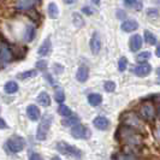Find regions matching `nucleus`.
<instances>
[{
    "label": "nucleus",
    "instance_id": "9b49d317",
    "mask_svg": "<svg viewBox=\"0 0 160 160\" xmlns=\"http://www.w3.org/2000/svg\"><path fill=\"white\" fill-rule=\"evenodd\" d=\"M90 49H92L93 54H98L101 49V40H100V35L98 32H94L90 39Z\"/></svg>",
    "mask_w": 160,
    "mask_h": 160
},
{
    "label": "nucleus",
    "instance_id": "58836bf2",
    "mask_svg": "<svg viewBox=\"0 0 160 160\" xmlns=\"http://www.w3.org/2000/svg\"><path fill=\"white\" fill-rule=\"evenodd\" d=\"M0 122H1V128L2 129H5L6 128V124H5V120L2 119V118H1V119H0Z\"/></svg>",
    "mask_w": 160,
    "mask_h": 160
},
{
    "label": "nucleus",
    "instance_id": "0eeeda50",
    "mask_svg": "<svg viewBox=\"0 0 160 160\" xmlns=\"http://www.w3.org/2000/svg\"><path fill=\"white\" fill-rule=\"evenodd\" d=\"M71 135L75 138H88V136L90 135L89 130L84 125L82 124H76L73 125L71 129Z\"/></svg>",
    "mask_w": 160,
    "mask_h": 160
},
{
    "label": "nucleus",
    "instance_id": "7ed1b4c3",
    "mask_svg": "<svg viewBox=\"0 0 160 160\" xmlns=\"http://www.w3.org/2000/svg\"><path fill=\"white\" fill-rule=\"evenodd\" d=\"M57 149H58V152H60L62 154H64V155L73 157L76 159H81L82 158V152H81L80 149H77L76 147L66 143V142H63V141H60V142L57 143Z\"/></svg>",
    "mask_w": 160,
    "mask_h": 160
},
{
    "label": "nucleus",
    "instance_id": "1a4fd4ad",
    "mask_svg": "<svg viewBox=\"0 0 160 160\" xmlns=\"http://www.w3.org/2000/svg\"><path fill=\"white\" fill-rule=\"evenodd\" d=\"M0 58H1V63H2V66L10 63L12 60V52L10 49V46L6 45V42L4 41L2 45H1V54H0Z\"/></svg>",
    "mask_w": 160,
    "mask_h": 160
},
{
    "label": "nucleus",
    "instance_id": "412c9836",
    "mask_svg": "<svg viewBox=\"0 0 160 160\" xmlns=\"http://www.w3.org/2000/svg\"><path fill=\"white\" fill-rule=\"evenodd\" d=\"M35 36V27L34 25H28L25 32H24V40L25 41H32Z\"/></svg>",
    "mask_w": 160,
    "mask_h": 160
},
{
    "label": "nucleus",
    "instance_id": "9d476101",
    "mask_svg": "<svg viewBox=\"0 0 160 160\" xmlns=\"http://www.w3.org/2000/svg\"><path fill=\"white\" fill-rule=\"evenodd\" d=\"M40 0H17L16 6L19 11H28L32 10Z\"/></svg>",
    "mask_w": 160,
    "mask_h": 160
},
{
    "label": "nucleus",
    "instance_id": "f03ea898",
    "mask_svg": "<svg viewBox=\"0 0 160 160\" xmlns=\"http://www.w3.org/2000/svg\"><path fill=\"white\" fill-rule=\"evenodd\" d=\"M122 122H123V124H125V125H128V127H131V128L136 129V130H142L143 129V123L141 122V119L138 118V116H137L135 112H125L123 114V117H122Z\"/></svg>",
    "mask_w": 160,
    "mask_h": 160
},
{
    "label": "nucleus",
    "instance_id": "f8f14e48",
    "mask_svg": "<svg viewBox=\"0 0 160 160\" xmlns=\"http://www.w3.org/2000/svg\"><path fill=\"white\" fill-rule=\"evenodd\" d=\"M129 46H130V49L131 52H136L140 48L142 47V38L140 35H134L130 38V41H129Z\"/></svg>",
    "mask_w": 160,
    "mask_h": 160
},
{
    "label": "nucleus",
    "instance_id": "c03bdc74",
    "mask_svg": "<svg viewBox=\"0 0 160 160\" xmlns=\"http://www.w3.org/2000/svg\"><path fill=\"white\" fill-rule=\"evenodd\" d=\"M53 160H60V159H58L57 157H54V158H53Z\"/></svg>",
    "mask_w": 160,
    "mask_h": 160
},
{
    "label": "nucleus",
    "instance_id": "473e14b6",
    "mask_svg": "<svg viewBox=\"0 0 160 160\" xmlns=\"http://www.w3.org/2000/svg\"><path fill=\"white\" fill-rule=\"evenodd\" d=\"M36 68L41 70V71H45L46 69H47V62L46 60H39L38 63H36Z\"/></svg>",
    "mask_w": 160,
    "mask_h": 160
},
{
    "label": "nucleus",
    "instance_id": "79ce46f5",
    "mask_svg": "<svg viewBox=\"0 0 160 160\" xmlns=\"http://www.w3.org/2000/svg\"><path fill=\"white\" fill-rule=\"evenodd\" d=\"M92 1H93L94 4H96V5H99V4H100V0H92Z\"/></svg>",
    "mask_w": 160,
    "mask_h": 160
},
{
    "label": "nucleus",
    "instance_id": "aec40b11",
    "mask_svg": "<svg viewBox=\"0 0 160 160\" xmlns=\"http://www.w3.org/2000/svg\"><path fill=\"white\" fill-rule=\"evenodd\" d=\"M4 90H5L8 94H13V93H16L17 90H18V84H17L16 82H13V81H10V82H8V83L5 84Z\"/></svg>",
    "mask_w": 160,
    "mask_h": 160
},
{
    "label": "nucleus",
    "instance_id": "393cba45",
    "mask_svg": "<svg viewBox=\"0 0 160 160\" xmlns=\"http://www.w3.org/2000/svg\"><path fill=\"white\" fill-rule=\"evenodd\" d=\"M58 113L63 117H70L71 116V110L65 105H60L59 108H58Z\"/></svg>",
    "mask_w": 160,
    "mask_h": 160
},
{
    "label": "nucleus",
    "instance_id": "2f4dec72",
    "mask_svg": "<svg viewBox=\"0 0 160 160\" xmlns=\"http://www.w3.org/2000/svg\"><path fill=\"white\" fill-rule=\"evenodd\" d=\"M104 89L106 90V92L111 93V92H113V90L116 89V83L112 82V81H107V82L104 84Z\"/></svg>",
    "mask_w": 160,
    "mask_h": 160
},
{
    "label": "nucleus",
    "instance_id": "37998d69",
    "mask_svg": "<svg viewBox=\"0 0 160 160\" xmlns=\"http://www.w3.org/2000/svg\"><path fill=\"white\" fill-rule=\"evenodd\" d=\"M157 73H158V75H159V76H160V68H159V69H158V70H157Z\"/></svg>",
    "mask_w": 160,
    "mask_h": 160
},
{
    "label": "nucleus",
    "instance_id": "20e7f679",
    "mask_svg": "<svg viewBox=\"0 0 160 160\" xmlns=\"http://www.w3.org/2000/svg\"><path fill=\"white\" fill-rule=\"evenodd\" d=\"M51 123H52V116L51 114H45L43 118L41 119L39 127H38V132H36L38 140H40V141L46 140L48 130H49V127H51Z\"/></svg>",
    "mask_w": 160,
    "mask_h": 160
},
{
    "label": "nucleus",
    "instance_id": "cd10ccee",
    "mask_svg": "<svg viewBox=\"0 0 160 160\" xmlns=\"http://www.w3.org/2000/svg\"><path fill=\"white\" fill-rule=\"evenodd\" d=\"M113 160H136V158L128 153V154H117L113 157Z\"/></svg>",
    "mask_w": 160,
    "mask_h": 160
},
{
    "label": "nucleus",
    "instance_id": "c85d7f7f",
    "mask_svg": "<svg viewBox=\"0 0 160 160\" xmlns=\"http://www.w3.org/2000/svg\"><path fill=\"white\" fill-rule=\"evenodd\" d=\"M34 76H36V71L35 70H30V71H25L23 73H19L18 75V78L25 80V78H30V77H34Z\"/></svg>",
    "mask_w": 160,
    "mask_h": 160
},
{
    "label": "nucleus",
    "instance_id": "c9c22d12",
    "mask_svg": "<svg viewBox=\"0 0 160 160\" xmlns=\"http://www.w3.org/2000/svg\"><path fill=\"white\" fill-rule=\"evenodd\" d=\"M82 11H83V13H86V15H92V13H94L93 8H89V6H83Z\"/></svg>",
    "mask_w": 160,
    "mask_h": 160
},
{
    "label": "nucleus",
    "instance_id": "4c0bfd02",
    "mask_svg": "<svg viewBox=\"0 0 160 160\" xmlns=\"http://www.w3.org/2000/svg\"><path fill=\"white\" fill-rule=\"evenodd\" d=\"M30 160H42V159H41V157L39 155V154L34 153V154H32V155H30Z\"/></svg>",
    "mask_w": 160,
    "mask_h": 160
},
{
    "label": "nucleus",
    "instance_id": "a19ab883",
    "mask_svg": "<svg viewBox=\"0 0 160 160\" xmlns=\"http://www.w3.org/2000/svg\"><path fill=\"white\" fill-rule=\"evenodd\" d=\"M65 4H73L75 2V0H64Z\"/></svg>",
    "mask_w": 160,
    "mask_h": 160
},
{
    "label": "nucleus",
    "instance_id": "f704fd0d",
    "mask_svg": "<svg viewBox=\"0 0 160 160\" xmlns=\"http://www.w3.org/2000/svg\"><path fill=\"white\" fill-rule=\"evenodd\" d=\"M153 134H154V136H155V138L158 140L160 142V125H158L157 128L153 130Z\"/></svg>",
    "mask_w": 160,
    "mask_h": 160
},
{
    "label": "nucleus",
    "instance_id": "72a5a7b5",
    "mask_svg": "<svg viewBox=\"0 0 160 160\" xmlns=\"http://www.w3.org/2000/svg\"><path fill=\"white\" fill-rule=\"evenodd\" d=\"M147 15L151 17V18H157V17L159 16V12L155 10V8H148V11H147Z\"/></svg>",
    "mask_w": 160,
    "mask_h": 160
},
{
    "label": "nucleus",
    "instance_id": "b1692460",
    "mask_svg": "<svg viewBox=\"0 0 160 160\" xmlns=\"http://www.w3.org/2000/svg\"><path fill=\"white\" fill-rule=\"evenodd\" d=\"M144 41H146L147 43H149V45H155V43H157V38H155V35L152 34L151 32L144 30Z\"/></svg>",
    "mask_w": 160,
    "mask_h": 160
},
{
    "label": "nucleus",
    "instance_id": "5701e85b",
    "mask_svg": "<svg viewBox=\"0 0 160 160\" xmlns=\"http://www.w3.org/2000/svg\"><path fill=\"white\" fill-rule=\"evenodd\" d=\"M72 22L75 24V27H77V28H82L83 25H84V19L81 17V15L78 13H72Z\"/></svg>",
    "mask_w": 160,
    "mask_h": 160
},
{
    "label": "nucleus",
    "instance_id": "39448f33",
    "mask_svg": "<svg viewBox=\"0 0 160 160\" xmlns=\"http://www.w3.org/2000/svg\"><path fill=\"white\" fill-rule=\"evenodd\" d=\"M138 112H140V116H141L144 120L151 122V120H153L155 118L157 110H155V106H154L153 102H151V101H144L143 104L140 106Z\"/></svg>",
    "mask_w": 160,
    "mask_h": 160
},
{
    "label": "nucleus",
    "instance_id": "4be33fe9",
    "mask_svg": "<svg viewBox=\"0 0 160 160\" xmlns=\"http://www.w3.org/2000/svg\"><path fill=\"white\" fill-rule=\"evenodd\" d=\"M47 11H48V16L51 17V18H57L58 15H59V10H58V6H57L54 2H51L49 5H48L47 8Z\"/></svg>",
    "mask_w": 160,
    "mask_h": 160
},
{
    "label": "nucleus",
    "instance_id": "7c9ffc66",
    "mask_svg": "<svg viewBox=\"0 0 160 160\" xmlns=\"http://www.w3.org/2000/svg\"><path fill=\"white\" fill-rule=\"evenodd\" d=\"M77 123H78V117H75V116H73V117H70L69 119L63 120V124H64V125H69V127H71V125L73 127V125H76Z\"/></svg>",
    "mask_w": 160,
    "mask_h": 160
},
{
    "label": "nucleus",
    "instance_id": "a211bd4d",
    "mask_svg": "<svg viewBox=\"0 0 160 160\" xmlns=\"http://www.w3.org/2000/svg\"><path fill=\"white\" fill-rule=\"evenodd\" d=\"M38 102L41 105V106H49L51 105V98H49V95H48L47 93H41V94H39V96H38Z\"/></svg>",
    "mask_w": 160,
    "mask_h": 160
},
{
    "label": "nucleus",
    "instance_id": "6ab92c4d",
    "mask_svg": "<svg viewBox=\"0 0 160 160\" xmlns=\"http://www.w3.org/2000/svg\"><path fill=\"white\" fill-rule=\"evenodd\" d=\"M88 101L92 106H99V105L102 102V96L100 95V94H96V93L90 94L88 96Z\"/></svg>",
    "mask_w": 160,
    "mask_h": 160
},
{
    "label": "nucleus",
    "instance_id": "c756f323",
    "mask_svg": "<svg viewBox=\"0 0 160 160\" xmlns=\"http://www.w3.org/2000/svg\"><path fill=\"white\" fill-rule=\"evenodd\" d=\"M127 66H128V59L125 57H122L119 59V62H118V69H119V71H125Z\"/></svg>",
    "mask_w": 160,
    "mask_h": 160
},
{
    "label": "nucleus",
    "instance_id": "423d86ee",
    "mask_svg": "<svg viewBox=\"0 0 160 160\" xmlns=\"http://www.w3.org/2000/svg\"><path fill=\"white\" fill-rule=\"evenodd\" d=\"M24 140L21 136H12L11 138H8L6 142V147L10 152L12 153H18L21 152L24 148Z\"/></svg>",
    "mask_w": 160,
    "mask_h": 160
},
{
    "label": "nucleus",
    "instance_id": "dca6fc26",
    "mask_svg": "<svg viewBox=\"0 0 160 160\" xmlns=\"http://www.w3.org/2000/svg\"><path fill=\"white\" fill-rule=\"evenodd\" d=\"M27 113H28V117L32 120H38L40 117V110L35 106V105H30L28 106L27 108Z\"/></svg>",
    "mask_w": 160,
    "mask_h": 160
},
{
    "label": "nucleus",
    "instance_id": "4468645a",
    "mask_svg": "<svg viewBox=\"0 0 160 160\" xmlns=\"http://www.w3.org/2000/svg\"><path fill=\"white\" fill-rule=\"evenodd\" d=\"M93 124H94L99 130H106V129L108 128V125H110V122H108V119H107L106 117L99 116V117H96L95 119L93 120Z\"/></svg>",
    "mask_w": 160,
    "mask_h": 160
},
{
    "label": "nucleus",
    "instance_id": "6e6552de",
    "mask_svg": "<svg viewBox=\"0 0 160 160\" xmlns=\"http://www.w3.org/2000/svg\"><path fill=\"white\" fill-rule=\"evenodd\" d=\"M132 73H135L136 76H140V77H144V76H148L151 71H152V66L147 63H141L137 66H134L131 69Z\"/></svg>",
    "mask_w": 160,
    "mask_h": 160
},
{
    "label": "nucleus",
    "instance_id": "2eb2a0df",
    "mask_svg": "<svg viewBox=\"0 0 160 160\" xmlns=\"http://www.w3.org/2000/svg\"><path fill=\"white\" fill-rule=\"evenodd\" d=\"M89 76V69L86 66V65H81L77 70V73H76V78L80 82H86L87 78Z\"/></svg>",
    "mask_w": 160,
    "mask_h": 160
},
{
    "label": "nucleus",
    "instance_id": "e433bc0d",
    "mask_svg": "<svg viewBox=\"0 0 160 160\" xmlns=\"http://www.w3.org/2000/svg\"><path fill=\"white\" fill-rule=\"evenodd\" d=\"M136 2H137V0H124V4H125L127 6H134Z\"/></svg>",
    "mask_w": 160,
    "mask_h": 160
},
{
    "label": "nucleus",
    "instance_id": "bb28decb",
    "mask_svg": "<svg viewBox=\"0 0 160 160\" xmlns=\"http://www.w3.org/2000/svg\"><path fill=\"white\" fill-rule=\"evenodd\" d=\"M54 98H56V101L57 102H64L65 100V94H64V90L62 88H58L56 90V95H54Z\"/></svg>",
    "mask_w": 160,
    "mask_h": 160
},
{
    "label": "nucleus",
    "instance_id": "f257e3e1",
    "mask_svg": "<svg viewBox=\"0 0 160 160\" xmlns=\"http://www.w3.org/2000/svg\"><path fill=\"white\" fill-rule=\"evenodd\" d=\"M116 138L124 146V148H138L143 144V135L138 130L125 124L118 128Z\"/></svg>",
    "mask_w": 160,
    "mask_h": 160
},
{
    "label": "nucleus",
    "instance_id": "f3484780",
    "mask_svg": "<svg viewBox=\"0 0 160 160\" xmlns=\"http://www.w3.org/2000/svg\"><path fill=\"white\" fill-rule=\"evenodd\" d=\"M51 52V39L47 38L46 40L42 42V45L40 46L39 48V51H38V53L40 54V56H47L48 53Z\"/></svg>",
    "mask_w": 160,
    "mask_h": 160
},
{
    "label": "nucleus",
    "instance_id": "ddd939ff",
    "mask_svg": "<svg viewBox=\"0 0 160 160\" xmlns=\"http://www.w3.org/2000/svg\"><path fill=\"white\" fill-rule=\"evenodd\" d=\"M138 28V23L134 19H128L122 23V30L125 32H131Z\"/></svg>",
    "mask_w": 160,
    "mask_h": 160
},
{
    "label": "nucleus",
    "instance_id": "a878e982",
    "mask_svg": "<svg viewBox=\"0 0 160 160\" xmlns=\"http://www.w3.org/2000/svg\"><path fill=\"white\" fill-rule=\"evenodd\" d=\"M149 58H151V52L146 51V52H141V53L136 57V60L138 63H144V62H147Z\"/></svg>",
    "mask_w": 160,
    "mask_h": 160
},
{
    "label": "nucleus",
    "instance_id": "ea45409f",
    "mask_svg": "<svg viewBox=\"0 0 160 160\" xmlns=\"http://www.w3.org/2000/svg\"><path fill=\"white\" fill-rule=\"evenodd\" d=\"M155 54H157V56H158V57L160 58V45L158 46V48H157V51H155Z\"/></svg>",
    "mask_w": 160,
    "mask_h": 160
}]
</instances>
